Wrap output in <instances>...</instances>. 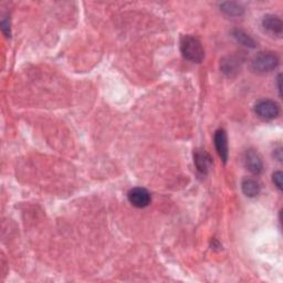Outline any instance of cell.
Returning <instances> with one entry per match:
<instances>
[{"label": "cell", "mask_w": 283, "mask_h": 283, "mask_svg": "<svg viewBox=\"0 0 283 283\" xmlns=\"http://www.w3.org/2000/svg\"><path fill=\"white\" fill-rule=\"evenodd\" d=\"M279 65V57L273 52H260L251 61V69L258 73H268Z\"/></svg>", "instance_id": "obj_2"}, {"label": "cell", "mask_w": 283, "mask_h": 283, "mask_svg": "<svg viewBox=\"0 0 283 283\" xmlns=\"http://www.w3.org/2000/svg\"><path fill=\"white\" fill-rule=\"evenodd\" d=\"M278 89H279V93L281 95V74L278 76Z\"/></svg>", "instance_id": "obj_16"}, {"label": "cell", "mask_w": 283, "mask_h": 283, "mask_svg": "<svg viewBox=\"0 0 283 283\" xmlns=\"http://www.w3.org/2000/svg\"><path fill=\"white\" fill-rule=\"evenodd\" d=\"M220 9H222V11H224L230 17L241 16L244 11V9L241 4H239L237 2H224L220 4Z\"/></svg>", "instance_id": "obj_11"}, {"label": "cell", "mask_w": 283, "mask_h": 283, "mask_svg": "<svg viewBox=\"0 0 283 283\" xmlns=\"http://www.w3.org/2000/svg\"><path fill=\"white\" fill-rule=\"evenodd\" d=\"M232 36L234 39H236L239 43H241L242 46H246L248 48H255L256 47V42L252 38L247 35L246 32L242 30H239V29H236V30L232 31Z\"/></svg>", "instance_id": "obj_12"}, {"label": "cell", "mask_w": 283, "mask_h": 283, "mask_svg": "<svg viewBox=\"0 0 283 283\" xmlns=\"http://www.w3.org/2000/svg\"><path fill=\"white\" fill-rule=\"evenodd\" d=\"M1 26H2V31L4 32V35H6L7 37H10V23H9V21L2 20Z\"/></svg>", "instance_id": "obj_14"}, {"label": "cell", "mask_w": 283, "mask_h": 283, "mask_svg": "<svg viewBox=\"0 0 283 283\" xmlns=\"http://www.w3.org/2000/svg\"><path fill=\"white\" fill-rule=\"evenodd\" d=\"M275 153H277L278 155H275V156H277V158H278V161H282V156H281V153H282V151H281V148H278V150H276L275 151Z\"/></svg>", "instance_id": "obj_15"}, {"label": "cell", "mask_w": 283, "mask_h": 283, "mask_svg": "<svg viewBox=\"0 0 283 283\" xmlns=\"http://www.w3.org/2000/svg\"><path fill=\"white\" fill-rule=\"evenodd\" d=\"M180 51L186 60L194 63H200L205 57V51L201 42L197 38L190 35L181 37Z\"/></svg>", "instance_id": "obj_1"}, {"label": "cell", "mask_w": 283, "mask_h": 283, "mask_svg": "<svg viewBox=\"0 0 283 283\" xmlns=\"http://www.w3.org/2000/svg\"><path fill=\"white\" fill-rule=\"evenodd\" d=\"M282 172L281 171H276L275 174H273L272 176V180H273V183H275L276 187L278 189H279L280 191L282 190Z\"/></svg>", "instance_id": "obj_13"}, {"label": "cell", "mask_w": 283, "mask_h": 283, "mask_svg": "<svg viewBox=\"0 0 283 283\" xmlns=\"http://www.w3.org/2000/svg\"><path fill=\"white\" fill-rule=\"evenodd\" d=\"M215 146L219 157L222 158L224 163H227L229 151H228V138L226 131L223 128L218 129L215 134Z\"/></svg>", "instance_id": "obj_6"}, {"label": "cell", "mask_w": 283, "mask_h": 283, "mask_svg": "<svg viewBox=\"0 0 283 283\" xmlns=\"http://www.w3.org/2000/svg\"><path fill=\"white\" fill-rule=\"evenodd\" d=\"M127 198L129 203L136 208H145L151 204V194L142 187H136L129 190Z\"/></svg>", "instance_id": "obj_4"}, {"label": "cell", "mask_w": 283, "mask_h": 283, "mask_svg": "<svg viewBox=\"0 0 283 283\" xmlns=\"http://www.w3.org/2000/svg\"><path fill=\"white\" fill-rule=\"evenodd\" d=\"M195 165L201 174H207L213 166V160L208 153L196 152L195 153Z\"/></svg>", "instance_id": "obj_8"}, {"label": "cell", "mask_w": 283, "mask_h": 283, "mask_svg": "<svg viewBox=\"0 0 283 283\" xmlns=\"http://www.w3.org/2000/svg\"><path fill=\"white\" fill-rule=\"evenodd\" d=\"M262 26L272 35H282V21L279 17L275 16V14H267L262 20Z\"/></svg>", "instance_id": "obj_7"}, {"label": "cell", "mask_w": 283, "mask_h": 283, "mask_svg": "<svg viewBox=\"0 0 283 283\" xmlns=\"http://www.w3.org/2000/svg\"><path fill=\"white\" fill-rule=\"evenodd\" d=\"M244 165L253 175H260L263 170V163L260 155L253 150H249L244 154Z\"/></svg>", "instance_id": "obj_5"}, {"label": "cell", "mask_w": 283, "mask_h": 283, "mask_svg": "<svg viewBox=\"0 0 283 283\" xmlns=\"http://www.w3.org/2000/svg\"><path fill=\"white\" fill-rule=\"evenodd\" d=\"M255 112L260 118L269 121V119H273L279 116L280 108L275 101L262 100L256 104Z\"/></svg>", "instance_id": "obj_3"}, {"label": "cell", "mask_w": 283, "mask_h": 283, "mask_svg": "<svg viewBox=\"0 0 283 283\" xmlns=\"http://www.w3.org/2000/svg\"><path fill=\"white\" fill-rule=\"evenodd\" d=\"M241 188H242L243 194L249 198L257 197V196L260 194V190H261L260 184H259L256 179H252V178L243 179L242 184H241Z\"/></svg>", "instance_id": "obj_9"}, {"label": "cell", "mask_w": 283, "mask_h": 283, "mask_svg": "<svg viewBox=\"0 0 283 283\" xmlns=\"http://www.w3.org/2000/svg\"><path fill=\"white\" fill-rule=\"evenodd\" d=\"M222 71L225 74H227L228 76H231L233 74H236L239 69V62L236 57H228L226 59H224L222 62Z\"/></svg>", "instance_id": "obj_10"}]
</instances>
